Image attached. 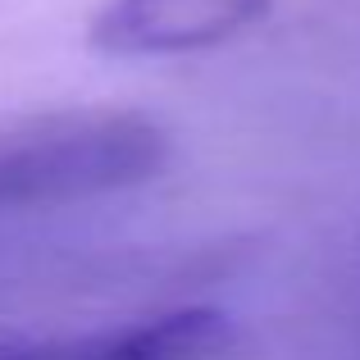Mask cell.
I'll return each instance as SVG.
<instances>
[{"mask_svg": "<svg viewBox=\"0 0 360 360\" xmlns=\"http://www.w3.org/2000/svg\"><path fill=\"white\" fill-rule=\"evenodd\" d=\"M165 165V128L141 115L46 119L0 137V214L51 210L141 187Z\"/></svg>", "mask_w": 360, "mask_h": 360, "instance_id": "6da1fadb", "label": "cell"}, {"mask_svg": "<svg viewBox=\"0 0 360 360\" xmlns=\"http://www.w3.org/2000/svg\"><path fill=\"white\" fill-rule=\"evenodd\" d=\"M0 360H37V342H27V338H9V333H0Z\"/></svg>", "mask_w": 360, "mask_h": 360, "instance_id": "3957f363", "label": "cell"}, {"mask_svg": "<svg viewBox=\"0 0 360 360\" xmlns=\"http://www.w3.org/2000/svg\"><path fill=\"white\" fill-rule=\"evenodd\" d=\"M269 14V0H105L87 41L115 60L210 51Z\"/></svg>", "mask_w": 360, "mask_h": 360, "instance_id": "7a4b0ae2", "label": "cell"}]
</instances>
